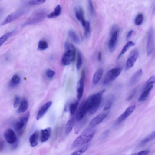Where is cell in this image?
I'll list each match as a JSON object with an SVG mask.
<instances>
[{
	"mask_svg": "<svg viewBox=\"0 0 155 155\" xmlns=\"http://www.w3.org/2000/svg\"><path fill=\"white\" fill-rule=\"evenodd\" d=\"M103 73V70L100 68L97 70L94 74L93 78V83L94 85L97 84L101 80Z\"/></svg>",
	"mask_w": 155,
	"mask_h": 155,
	"instance_id": "22",
	"label": "cell"
},
{
	"mask_svg": "<svg viewBox=\"0 0 155 155\" xmlns=\"http://www.w3.org/2000/svg\"><path fill=\"white\" fill-rule=\"evenodd\" d=\"M51 101H49L46 103L39 110L38 112L36 119L38 120L41 118L48 111L52 104Z\"/></svg>",
	"mask_w": 155,
	"mask_h": 155,
	"instance_id": "18",
	"label": "cell"
},
{
	"mask_svg": "<svg viewBox=\"0 0 155 155\" xmlns=\"http://www.w3.org/2000/svg\"><path fill=\"white\" fill-rule=\"evenodd\" d=\"M61 12V7L59 5H58L55 7L54 10L49 14L47 16L49 18H53L58 16Z\"/></svg>",
	"mask_w": 155,
	"mask_h": 155,
	"instance_id": "24",
	"label": "cell"
},
{
	"mask_svg": "<svg viewBox=\"0 0 155 155\" xmlns=\"http://www.w3.org/2000/svg\"><path fill=\"white\" fill-rule=\"evenodd\" d=\"M133 32V30H130L128 32L126 36V39L127 40L131 36Z\"/></svg>",
	"mask_w": 155,
	"mask_h": 155,
	"instance_id": "44",
	"label": "cell"
},
{
	"mask_svg": "<svg viewBox=\"0 0 155 155\" xmlns=\"http://www.w3.org/2000/svg\"><path fill=\"white\" fill-rule=\"evenodd\" d=\"M27 11L25 9H20L13 12L8 15L2 21L1 26L9 23L24 15Z\"/></svg>",
	"mask_w": 155,
	"mask_h": 155,
	"instance_id": "6",
	"label": "cell"
},
{
	"mask_svg": "<svg viewBox=\"0 0 155 155\" xmlns=\"http://www.w3.org/2000/svg\"><path fill=\"white\" fill-rule=\"evenodd\" d=\"M51 128L50 127L41 130L40 138L41 142H45L49 139L51 134Z\"/></svg>",
	"mask_w": 155,
	"mask_h": 155,
	"instance_id": "15",
	"label": "cell"
},
{
	"mask_svg": "<svg viewBox=\"0 0 155 155\" xmlns=\"http://www.w3.org/2000/svg\"><path fill=\"white\" fill-rule=\"evenodd\" d=\"M119 30L110 32L111 38L108 43V48L111 52L115 50L117 42L118 32Z\"/></svg>",
	"mask_w": 155,
	"mask_h": 155,
	"instance_id": "10",
	"label": "cell"
},
{
	"mask_svg": "<svg viewBox=\"0 0 155 155\" xmlns=\"http://www.w3.org/2000/svg\"><path fill=\"white\" fill-rule=\"evenodd\" d=\"M55 74V72L51 69H48L46 72V76L48 78L52 77Z\"/></svg>",
	"mask_w": 155,
	"mask_h": 155,
	"instance_id": "39",
	"label": "cell"
},
{
	"mask_svg": "<svg viewBox=\"0 0 155 155\" xmlns=\"http://www.w3.org/2000/svg\"><path fill=\"white\" fill-rule=\"evenodd\" d=\"M135 45L134 43L131 41H128L124 46L121 51L117 57V59H119L131 47L134 46Z\"/></svg>",
	"mask_w": 155,
	"mask_h": 155,
	"instance_id": "23",
	"label": "cell"
},
{
	"mask_svg": "<svg viewBox=\"0 0 155 155\" xmlns=\"http://www.w3.org/2000/svg\"><path fill=\"white\" fill-rule=\"evenodd\" d=\"M46 13L45 9L37 10L25 21L23 25L26 26L34 25L42 21L45 18Z\"/></svg>",
	"mask_w": 155,
	"mask_h": 155,
	"instance_id": "3",
	"label": "cell"
},
{
	"mask_svg": "<svg viewBox=\"0 0 155 155\" xmlns=\"http://www.w3.org/2000/svg\"><path fill=\"white\" fill-rule=\"evenodd\" d=\"M109 112L104 113L100 114L93 118L90 122V125L91 127H94L101 123L107 116Z\"/></svg>",
	"mask_w": 155,
	"mask_h": 155,
	"instance_id": "14",
	"label": "cell"
},
{
	"mask_svg": "<svg viewBox=\"0 0 155 155\" xmlns=\"http://www.w3.org/2000/svg\"><path fill=\"white\" fill-rule=\"evenodd\" d=\"M105 89L90 96L83 103L87 112L93 114L97 110L101 101V97Z\"/></svg>",
	"mask_w": 155,
	"mask_h": 155,
	"instance_id": "1",
	"label": "cell"
},
{
	"mask_svg": "<svg viewBox=\"0 0 155 155\" xmlns=\"http://www.w3.org/2000/svg\"><path fill=\"white\" fill-rule=\"evenodd\" d=\"M12 32H8L0 37V47L12 35Z\"/></svg>",
	"mask_w": 155,
	"mask_h": 155,
	"instance_id": "32",
	"label": "cell"
},
{
	"mask_svg": "<svg viewBox=\"0 0 155 155\" xmlns=\"http://www.w3.org/2000/svg\"><path fill=\"white\" fill-rule=\"evenodd\" d=\"M30 113L28 112L20 117L15 123L14 128L18 135H21L23 134Z\"/></svg>",
	"mask_w": 155,
	"mask_h": 155,
	"instance_id": "4",
	"label": "cell"
},
{
	"mask_svg": "<svg viewBox=\"0 0 155 155\" xmlns=\"http://www.w3.org/2000/svg\"><path fill=\"white\" fill-rule=\"evenodd\" d=\"M20 80V78L18 75H14L12 78L10 82V86L12 87L17 86L19 83Z\"/></svg>",
	"mask_w": 155,
	"mask_h": 155,
	"instance_id": "28",
	"label": "cell"
},
{
	"mask_svg": "<svg viewBox=\"0 0 155 155\" xmlns=\"http://www.w3.org/2000/svg\"><path fill=\"white\" fill-rule=\"evenodd\" d=\"M149 152V151L148 150L142 151L138 152L135 155H147Z\"/></svg>",
	"mask_w": 155,
	"mask_h": 155,
	"instance_id": "43",
	"label": "cell"
},
{
	"mask_svg": "<svg viewBox=\"0 0 155 155\" xmlns=\"http://www.w3.org/2000/svg\"><path fill=\"white\" fill-rule=\"evenodd\" d=\"M88 147V145L84 146L73 152L70 155H81L87 150Z\"/></svg>",
	"mask_w": 155,
	"mask_h": 155,
	"instance_id": "30",
	"label": "cell"
},
{
	"mask_svg": "<svg viewBox=\"0 0 155 155\" xmlns=\"http://www.w3.org/2000/svg\"><path fill=\"white\" fill-rule=\"evenodd\" d=\"M76 50H66L62 57V64L64 66L70 64L74 60Z\"/></svg>",
	"mask_w": 155,
	"mask_h": 155,
	"instance_id": "7",
	"label": "cell"
},
{
	"mask_svg": "<svg viewBox=\"0 0 155 155\" xmlns=\"http://www.w3.org/2000/svg\"><path fill=\"white\" fill-rule=\"evenodd\" d=\"M136 92V90L135 89H133L130 93L129 96L127 97V100L129 101L131 100L134 95Z\"/></svg>",
	"mask_w": 155,
	"mask_h": 155,
	"instance_id": "42",
	"label": "cell"
},
{
	"mask_svg": "<svg viewBox=\"0 0 155 155\" xmlns=\"http://www.w3.org/2000/svg\"><path fill=\"white\" fill-rule=\"evenodd\" d=\"M95 132L94 130L91 129L87 130L74 140L72 147L75 148L87 143L92 139Z\"/></svg>",
	"mask_w": 155,
	"mask_h": 155,
	"instance_id": "2",
	"label": "cell"
},
{
	"mask_svg": "<svg viewBox=\"0 0 155 155\" xmlns=\"http://www.w3.org/2000/svg\"><path fill=\"white\" fill-rule=\"evenodd\" d=\"M4 136L7 142L10 144H13L17 141L16 136L14 131L10 129L5 130Z\"/></svg>",
	"mask_w": 155,
	"mask_h": 155,
	"instance_id": "11",
	"label": "cell"
},
{
	"mask_svg": "<svg viewBox=\"0 0 155 155\" xmlns=\"http://www.w3.org/2000/svg\"><path fill=\"white\" fill-rule=\"evenodd\" d=\"M28 107V103L25 99H23L21 101V104L18 109L19 113L25 112L27 109Z\"/></svg>",
	"mask_w": 155,
	"mask_h": 155,
	"instance_id": "27",
	"label": "cell"
},
{
	"mask_svg": "<svg viewBox=\"0 0 155 155\" xmlns=\"http://www.w3.org/2000/svg\"><path fill=\"white\" fill-rule=\"evenodd\" d=\"M74 125V120L73 119L69 120L66 123L65 127V133L68 135L71 131Z\"/></svg>",
	"mask_w": 155,
	"mask_h": 155,
	"instance_id": "25",
	"label": "cell"
},
{
	"mask_svg": "<svg viewBox=\"0 0 155 155\" xmlns=\"http://www.w3.org/2000/svg\"><path fill=\"white\" fill-rule=\"evenodd\" d=\"M82 63V57L81 52L78 51V53L77 59L76 66L77 68L79 70L80 68Z\"/></svg>",
	"mask_w": 155,
	"mask_h": 155,
	"instance_id": "34",
	"label": "cell"
},
{
	"mask_svg": "<svg viewBox=\"0 0 155 155\" xmlns=\"http://www.w3.org/2000/svg\"><path fill=\"white\" fill-rule=\"evenodd\" d=\"M139 52L137 49H134L130 53L126 64L125 69L127 70L132 67L135 64L139 55Z\"/></svg>",
	"mask_w": 155,
	"mask_h": 155,
	"instance_id": "9",
	"label": "cell"
},
{
	"mask_svg": "<svg viewBox=\"0 0 155 155\" xmlns=\"http://www.w3.org/2000/svg\"><path fill=\"white\" fill-rule=\"evenodd\" d=\"M78 104V101H73L69 105V108L70 114L73 115L75 112Z\"/></svg>",
	"mask_w": 155,
	"mask_h": 155,
	"instance_id": "29",
	"label": "cell"
},
{
	"mask_svg": "<svg viewBox=\"0 0 155 155\" xmlns=\"http://www.w3.org/2000/svg\"><path fill=\"white\" fill-rule=\"evenodd\" d=\"M154 30L153 28H150L148 32L146 43V52L147 55L149 56L152 53L153 49Z\"/></svg>",
	"mask_w": 155,
	"mask_h": 155,
	"instance_id": "8",
	"label": "cell"
},
{
	"mask_svg": "<svg viewBox=\"0 0 155 155\" xmlns=\"http://www.w3.org/2000/svg\"><path fill=\"white\" fill-rule=\"evenodd\" d=\"M38 137L39 133L38 131L35 132L31 135L29 138V141L31 147H35L38 144Z\"/></svg>",
	"mask_w": 155,
	"mask_h": 155,
	"instance_id": "21",
	"label": "cell"
},
{
	"mask_svg": "<svg viewBox=\"0 0 155 155\" xmlns=\"http://www.w3.org/2000/svg\"><path fill=\"white\" fill-rule=\"evenodd\" d=\"M20 100L18 96L15 97L14 102V107L15 108L18 107L20 104Z\"/></svg>",
	"mask_w": 155,
	"mask_h": 155,
	"instance_id": "41",
	"label": "cell"
},
{
	"mask_svg": "<svg viewBox=\"0 0 155 155\" xmlns=\"http://www.w3.org/2000/svg\"><path fill=\"white\" fill-rule=\"evenodd\" d=\"M135 107V105H133L128 107L124 112L117 119L116 123L119 124L124 120L134 111Z\"/></svg>",
	"mask_w": 155,
	"mask_h": 155,
	"instance_id": "13",
	"label": "cell"
},
{
	"mask_svg": "<svg viewBox=\"0 0 155 155\" xmlns=\"http://www.w3.org/2000/svg\"><path fill=\"white\" fill-rule=\"evenodd\" d=\"M84 80L81 78L78 81L77 86V98L78 101L81 98L84 91Z\"/></svg>",
	"mask_w": 155,
	"mask_h": 155,
	"instance_id": "17",
	"label": "cell"
},
{
	"mask_svg": "<svg viewBox=\"0 0 155 155\" xmlns=\"http://www.w3.org/2000/svg\"><path fill=\"white\" fill-rule=\"evenodd\" d=\"M113 102V99H109L107 102L104 106V107L103 110H107L110 109L112 105Z\"/></svg>",
	"mask_w": 155,
	"mask_h": 155,
	"instance_id": "38",
	"label": "cell"
},
{
	"mask_svg": "<svg viewBox=\"0 0 155 155\" xmlns=\"http://www.w3.org/2000/svg\"><path fill=\"white\" fill-rule=\"evenodd\" d=\"M97 60L98 61H100L101 60V54L100 52H99L97 54Z\"/></svg>",
	"mask_w": 155,
	"mask_h": 155,
	"instance_id": "45",
	"label": "cell"
},
{
	"mask_svg": "<svg viewBox=\"0 0 155 155\" xmlns=\"http://www.w3.org/2000/svg\"><path fill=\"white\" fill-rule=\"evenodd\" d=\"M142 70L141 69L135 72L131 77L129 80V85L132 86L135 85L140 80L142 75Z\"/></svg>",
	"mask_w": 155,
	"mask_h": 155,
	"instance_id": "16",
	"label": "cell"
},
{
	"mask_svg": "<svg viewBox=\"0 0 155 155\" xmlns=\"http://www.w3.org/2000/svg\"><path fill=\"white\" fill-rule=\"evenodd\" d=\"M84 35L87 37L89 35L90 30V23L87 21H86L84 27Z\"/></svg>",
	"mask_w": 155,
	"mask_h": 155,
	"instance_id": "36",
	"label": "cell"
},
{
	"mask_svg": "<svg viewBox=\"0 0 155 155\" xmlns=\"http://www.w3.org/2000/svg\"><path fill=\"white\" fill-rule=\"evenodd\" d=\"M143 19V15L142 14H138L136 17L134 22L135 25H140L142 23Z\"/></svg>",
	"mask_w": 155,
	"mask_h": 155,
	"instance_id": "35",
	"label": "cell"
},
{
	"mask_svg": "<svg viewBox=\"0 0 155 155\" xmlns=\"http://www.w3.org/2000/svg\"><path fill=\"white\" fill-rule=\"evenodd\" d=\"M89 10L91 13L93 15L94 14V9L92 2L91 0L88 1Z\"/></svg>",
	"mask_w": 155,
	"mask_h": 155,
	"instance_id": "40",
	"label": "cell"
},
{
	"mask_svg": "<svg viewBox=\"0 0 155 155\" xmlns=\"http://www.w3.org/2000/svg\"><path fill=\"white\" fill-rule=\"evenodd\" d=\"M153 86V84L146 83L143 91L139 97L138 101L139 102H142L146 100Z\"/></svg>",
	"mask_w": 155,
	"mask_h": 155,
	"instance_id": "12",
	"label": "cell"
},
{
	"mask_svg": "<svg viewBox=\"0 0 155 155\" xmlns=\"http://www.w3.org/2000/svg\"><path fill=\"white\" fill-rule=\"evenodd\" d=\"M68 34L75 43L78 44L80 43V38L78 35L74 31L72 30H70L68 32Z\"/></svg>",
	"mask_w": 155,
	"mask_h": 155,
	"instance_id": "26",
	"label": "cell"
},
{
	"mask_svg": "<svg viewBox=\"0 0 155 155\" xmlns=\"http://www.w3.org/2000/svg\"><path fill=\"white\" fill-rule=\"evenodd\" d=\"M75 14L77 19L84 27L86 21L84 19V13L82 9L80 8H76L75 10Z\"/></svg>",
	"mask_w": 155,
	"mask_h": 155,
	"instance_id": "19",
	"label": "cell"
},
{
	"mask_svg": "<svg viewBox=\"0 0 155 155\" xmlns=\"http://www.w3.org/2000/svg\"><path fill=\"white\" fill-rule=\"evenodd\" d=\"M87 112L83 104L78 110L76 115V118L77 121H80Z\"/></svg>",
	"mask_w": 155,
	"mask_h": 155,
	"instance_id": "20",
	"label": "cell"
},
{
	"mask_svg": "<svg viewBox=\"0 0 155 155\" xmlns=\"http://www.w3.org/2000/svg\"><path fill=\"white\" fill-rule=\"evenodd\" d=\"M122 70L121 68H113L109 70L104 78L103 84L107 85L114 80L120 74Z\"/></svg>",
	"mask_w": 155,
	"mask_h": 155,
	"instance_id": "5",
	"label": "cell"
},
{
	"mask_svg": "<svg viewBox=\"0 0 155 155\" xmlns=\"http://www.w3.org/2000/svg\"><path fill=\"white\" fill-rule=\"evenodd\" d=\"M48 44L45 40H40L38 44V49L39 50H44L47 49L48 47Z\"/></svg>",
	"mask_w": 155,
	"mask_h": 155,
	"instance_id": "33",
	"label": "cell"
},
{
	"mask_svg": "<svg viewBox=\"0 0 155 155\" xmlns=\"http://www.w3.org/2000/svg\"><path fill=\"white\" fill-rule=\"evenodd\" d=\"M155 132L153 131L148 136L141 142L140 144L143 145L153 140L155 138Z\"/></svg>",
	"mask_w": 155,
	"mask_h": 155,
	"instance_id": "31",
	"label": "cell"
},
{
	"mask_svg": "<svg viewBox=\"0 0 155 155\" xmlns=\"http://www.w3.org/2000/svg\"><path fill=\"white\" fill-rule=\"evenodd\" d=\"M45 2L44 0H33L29 1L28 4L31 5H34L43 4Z\"/></svg>",
	"mask_w": 155,
	"mask_h": 155,
	"instance_id": "37",
	"label": "cell"
}]
</instances>
